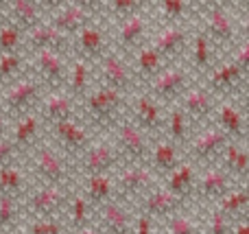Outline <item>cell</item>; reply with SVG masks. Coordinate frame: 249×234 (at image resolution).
Here are the masks:
<instances>
[{
  "instance_id": "obj_1",
  "label": "cell",
  "mask_w": 249,
  "mask_h": 234,
  "mask_svg": "<svg viewBox=\"0 0 249 234\" xmlns=\"http://www.w3.org/2000/svg\"><path fill=\"white\" fill-rule=\"evenodd\" d=\"M33 169L44 180V184L66 186L70 180L66 160L57 156V151H53L51 147H37V144H33Z\"/></svg>"
},
{
  "instance_id": "obj_2",
  "label": "cell",
  "mask_w": 249,
  "mask_h": 234,
  "mask_svg": "<svg viewBox=\"0 0 249 234\" xmlns=\"http://www.w3.org/2000/svg\"><path fill=\"white\" fill-rule=\"evenodd\" d=\"M123 108V92L109 86L99 88L96 92L86 96V112L96 123H112Z\"/></svg>"
},
{
  "instance_id": "obj_3",
  "label": "cell",
  "mask_w": 249,
  "mask_h": 234,
  "mask_svg": "<svg viewBox=\"0 0 249 234\" xmlns=\"http://www.w3.org/2000/svg\"><path fill=\"white\" fill-rule=\"evenodd\" d=\"M39 96V83L37 81H18L13 83L11 88L7 90V94H4L2 99V114L7 112L9 116H22V114H26L31 108H33V103L37 101Z\"/></svg>"
},
{
  "instance_id": "obj_4",
  "label": "cell",
  "mask_w": 249,
  "mask_h": 234,
  "mask_svg": "<svg viewBox=\"0 0 249 234\" xmlns=\"http://www.w3.org/2000/svg\"><path fill=\"white\" fill-rule=\"evenodd\" d=\"M53 125V138L59 143V147L68 153H83L90 147V134L81 123L66 118V121L51 123Z\"/></svg>"
},
{
  "instance_id": "obj_5",
  "label": "cell",
  "mask_w": 249,
  "mask_h": 234,
  "mask_svg": "<svg viewBox=\"0 0 249 234\" xmlns=\"http://www.w3.org/2000/svg\"><path fill=\"white\" fill-rule=\"evenodd\" d=\"M206 35L212 37L219 44H232L236 37V26L234 20L219 2H208L206 4Z\"/></svg>"
},
{
  "instance_id": "obj_6",
  "label": "cell",
  "mask_w": 249,
  "mask_h": 234,
  "mask_svg": "<svg viewBox=\"0 0 249 234\" xmlns=\"http://www.w3.org/2000/svg\"><path fill=\"white\" fill-rule=\"evenodd\" d=\"M188 88V72L184 68H168L160 70L153 77V94L160 101H173L177 96L184 94V90Z\"/></svg>"
},
{
  "instance_id": "obj_7",
  "label": "cell",
  "mask_w": 249,
  "mask_h": 234,
  "mask_svg": "<svg viewBox=\"0 0 249 234\" xmlns=\"http://www.w3.org/2000/svg\"><path fill=\"white\" fill-rule=\"evenodd\" d=\"M66 206V193L64 186H53V184H46L44 188L33 193L31 197V213L35 217H55L61 208Z\"/></svg>"
},
{
  "instance_id": "obj_8",
  "label": "cell",
  "mask_w": 249,
  "mask_h": 234,
  "mask_svg": "<svg viewBox=\"0 0 249 234\" xmlns=\"http://www.w3.org/2000/svg\"><path fill=\"white\" fill-rule=\"evenodd\" d=\"M118 151H121V156H127L131 162L144 160L149 144H146V138L140 127L133 123H123L118 127Z\"/></svg>"
},
{
  "instance_id": "obj_9",
  "label": "cell",
  "mask_w": 249,
  "mask_h": 234,
  "mask_svg": "<svg viewBox=\"0 0 249 234\" xmlns=\"http://www.w3.org/2000/svg\"><path fill=\"white\" fill-rule=\"evenodd\" d=\"M101 74H103L105 86L121 92H127L133 83V70L118 55H105L101 59Z\"/></svg>"
},
{
  "instance_id": "obj_10",
  "label": "cell",
  "mask_w": 249,
  "mask_h": 234,
  "mask_svg": "<svg viewBox=\"0 0 249 234\" xmlns=\"http://www.w3.org/2000/svg\"><path fill=\"white\" fill-rule=\"evenodd\" d=\"M118 160H121V151L116 147H109V144L101 143V144H94V147H88L83 151V171L88 175L107 173Z\"/></svg>"
},
{
  "instance_id": "obj_11",
  "label": "cell",
  "mask_w": 249,
  "mask_h": 234,
  "mask_svg": "<svg viewBox=\"0 0 249 234\" xmlns=\"http://www.w3.org/2000/svg\"><path fill=\"white\" fill-rule=\"evenodd\" d=\"M35 66H37L39 74L46 83L51 86H59L66 81L68 70H66L64 59L59 57L57 51H48V48H35Z\"/></svg>"
},
{
  "instance_id": "obj_12",
  "label": "cell",
  "mask_w": 249,
  "mask_h": 234,
  "mask_svg": "<svg viewBox=\"0 0 249 234\" xmlns=\"http://www.w3.org/2000/svg\"><path fill=\"white\" fill-rule=\"evenodd\" d=\"M243 81H245V72L234 61H228L210 72L208 88H210V92H234L241 90Z\"/></svg>"
},
{
  "instance_id": "obj_13",
  "label": "cell",
  "mask_w": 249,
  "mask_h": 234,
  "mask_svg": "<svg viewBox=\"0 0 249 234\" xmlns=\"http://www.w3.org/2000/svg\"><path fill=\"white\" fill-rule=\"evenodd\" d=\"M228 134L223 129H210L206 134H201L199 138H195L193 143V158L197 162H210L214 160V156H219V151L225 147Z\"/></svg>"
},
{
  "instance_id": "obj_14",
  "label": "cell",
  "mask_w": 249,
  "mask_h": 234,
  "mask_svg": "<svg viewBox=\"0 0 249 234\" xmlns=\"http://www.w3.org/2000/svg\"><path fill=\"white\" fill-rule=\"evenodd\" d=\"M184 108L195 121H203V118H208L212 114V109H214L212 92L201 86L184 90Z\"/></svg>"
},
{
  "instance_id": "obj_15",
  "label": "cell",
  "mask_w": 249,
  "mask_h": 234,
  "mask_svg": "<svg viewBox=\"0 0 249 234\" xmlns=\"http://www.w3.org/2000/svg\"><path fill=\"white\" fill-rule=\"evenodd\" d=\"M151 184H153V173L146 166H140L138 162L133 166H127L118 175V186L123 193H129V195H142L151 188Z\"/></svg>"
},
{
  "instance_id": "obj_16",
  "label": "cell",
  "mask_w": 249,
  "mask_h": 234,
  "mask_svg": "<svg viewBox=\"0 0 249 234\" xmlns=\"http://www.w3.org/2000/svg\"><path fill=\"white\" fill-rule=\"evenodd\" d=\"M136 121L138 127L149 134H158L162 129V109H160V103L155 99H149V96H140L136 101Z\"/></svg>"
},
{
  "instance_id": "obj_17",
  "label": "cell",
  "mask_w": 249,
  "mask_h": 234,
  "mask_svg": "<svg viewBox=\"0 0 249 234\" xmlns=\"http://www.w3.org/2000/svg\"><path fill=\"white\" fill-rule=\"evenodd\" d=\"M184 204V197L175 195L173 191H155L151 193L144 199V210L149 217H166V215H173L177 208H181Z\"/></svg>"
},
{
  "instance_id": "obj_18",
  "label": "cell",
  "mask_w": 249,
  "mask_h": 234,
  "mask_svg": "<svg viewBox=\"0 0 249 234\" xmlns=\"http://www.w3.org/2000/svg\"><path fill=\"white\" fill-rule=\"evenodd\" d=\"M186 39H188V35H186V31L181 29V26H166L164 31L158 33L153 46L158 48V53L164 57V59H166V57L173 59V57H177L181 51H184Z\"/></svg>"
},
{
  "instance_id": "obj_19",
  "label": "cell",
  "mask_w": 249,
  "mask_h": 234,
  "mask_svg": "<svg viewBox=\"0 0 249 234\" xmlns=\"http://www.w3.org/2000/svg\"><path fill=\"white\" fill-rule=\"evenodd\" d=\"M101 228L112 234H127L129 228H131L129 213L121 204H112L109 199L103 201V208H101Z\"/></svg>"
},
{
  "instance_id": "obj_20",
  "label": "cell",
  "mask_w": 249,
  "mask_h": 234,
  "mask_svg": "<svg viewBox=\"0 0 249 234\" xmlns=\"http://www.w3.org/2000/svg\"><path fill=\"white\" fill-rule=\"evenodd\" d=\"M29 39L33 48H48V51L61 53L66 48V33H61L59 29H55L53 24H37L29 31Z\"/></svg>"
},
{
  "instance_id": "obj_21",
  "label": "cell",
  "mask_w": 249,
  "mask_h": 234,
  "mask_svg": "<svg viewBox=\"0 0 249 234\" xmlns=\"http://www.w3.org/2000/svg\"><path fill=\"white\" fill-rule=\"evenodd\" d=\"M230 191V173L225 169H210L203 173L199 182V195L203 199H219Z\"/></svg>"
},
{
  "instance_id": "obj_22",
  "label": "cell",
  "mask_w": 249,
  "mask_h": 234,
  "mask_svg": "<svg viewBox=\"0 0 249 234\" xmlns=\"http://www.w3.org/2000/svg\"><path fill=\"white\" fill-rule=\"evenodd\" d=\"M90 16L92 13H88L83 7H79V4H70V7H66L64 11H59L55 18H53V26L59 29L61 33H66V35L77 33L83 24L90 22Z\"/></svg>"
},
{
  "instance_id": "obj_23",
  "label": "cell",
  "mask_w": 249,
  "mask_h": 234,
  "mask_svg": "<svg viewBox=\"0 0 249 234\" xmlns=\"http://www.w3.org/2000/svg\"><path fill=\"white\" fill-rule=\"evenodd\" d=\"M11 2V18L13 24L20 31H31L39 24V7L35 0H9Z\"/></svg>"
},
{
  "instance_id": "obj_24",
  "label": "cell",
  "mask_w": 249,
  "mask_h": 234,
  "mask_svg": "<svg viewBox=\"0 0 249 234\" xmlns=\"http://www.w3.org/2000/svg\"><path fill=\"white\" fill-rule=\"evenodd\" d=\"M114 191V182L107 173H92L88 175V182H86V199L90 204H103L112 197Z\"/></svg>"
},
{
  "instance_id": "obj_25",
  "label": "cell",
  "mask_w": 249,
  "mask_h": 234,
  "mask_svg": "<svg viewBox=\"0 0 249 234\" xmlns=\"http://www.w3.org/2000/svg\"><path fill=\"white\" fill-rule=\"evenodd\" d=\"M105 48V39H103V33H101L96 26H88L83 24L79 29V51H81V57L83 59H92V57H101Z\"/></svg>"
},
{
  "instance_id": "obj_26",
  "label": "cell",
  "mask_w": 249,
  "mask_h": 234,
  "mask_svg": "<svg viewBox=\"0 0 249 234\" xmlns=\"http://www.w3.org/2000/svg\"><path fill=\"white\" fill-rule=\"evenodd\" d=\"M37 134H39V118L33 116V114H29V116L22 114L11 140L16 143L18 149H31L35 144V140H37Z\"/></svg>"
},
{
  "instance_id": "obj_27",
  "label": "cell",
  "mask_w": 249,
  "mask_h": 234,
  "mask_svg": "<svg viewBox=\"0 0 249 234\" xmlns=\"http://www.w3.org/2000/svg\"><path fill=\"white\" fill-rule=\"evenodd\" d=\"M72 114H74V103L70 94H51L44 101V116L51 123L72 118Z\"/></svg>"
},
{
  "instance_id": "obj_28",
  "label": "cell",
  "mask_w": 249,
  "mask_h": 234,
  "mask_svg": "<svg viewBox=\"0 0 249 234\" xmlns=\"http://www.w3.org/2000/svg\"><path fill=\"white\" fill-rule=\"evenodd\" d=\"M146 33V20L140 13H131L129 20L123 22L121 31H118V42H121L123 48H131L144 37Z\"/></svg>"
},
{
  "instance_id": "obj_29",
  "label": "cell",
  "mask_w": 249,
  "mask_h": 234,
  "mask_svg": "<svg viewBox=\"0 0 249 234\" xmlns=\"http://www.w3.org/2000/svg\"><path fill=\"white\" fill-rule=\"evenodd\" d=\"M168 191H173L175 195L186 197L195 191V166L190 162L181 166H175L171 171V178H168Z\"/></svg>"
},
{
  "instance_id": "obj_30",
  "label": "cell",
  "mask_w": 249,
  "mask_h": 234,
  "mask_svg": "<svg viewBox=\"0 0 249 234\" xmlns=\"http://www.w3.org/2000/svg\"><path fill=\"white\" fill-rule=\"evenodd\" d=\"M164 66V57L158 53L155 46H144L138 51V57H136V74L144 79H153L155 74L162 70Z\"/></svg>"
},
{
  "instance_id": "obj_31",
  "label": "cell",
  "mask_w": 249,
  "mask_h": 234,
  "mask_svg": "<svg viewBox=\"0 0 249 234\" xmlns=\"http://www.w3.org/2000/svg\"><path fill=\"white\" fill-rule=\"evenodd\" d=\"M219 123L221 129L228 136H234V138H243L245 134V121H243V114L236 105L232 103H223L219 109Z\"/></svg>"
},
{
  "instance_id": "obj_32",
  "label": "cell",
  "mask_w": 249,
  "mask_h": 234,
  "mask_svg": "<svg viewBox=\"0 0 249 234\" xmlns=\"http://www.w3.org/2000/svg\"><path fill=\"white\" fill-rule=\"evenodd\" d=\"M225 171L241 180H245L249 173V156L245 149H241L236 143L225 147Z\"/></svg>"
},
{
  "instance_id": "obj_33",
  "label": "cell",
  "mask_w": 249,
  "mask_h": 234,
  "mask_svg": "<svg viewBox=\"0 0 249 234\" xmlns=\"http://www.w3.org/2000/svg\"><path fill=\"white\" fill-rule=\"evenodd\" d=\"M221 204V213H225L228 217H245V208L249 204V195L245 188H238V191H228L219 197Z\"/></svg>"
},
{
  "instance_id": "obj_34",
  "label": "cell",
  "mask_w": 249,
  "mask_h": 234,
  "mask_svg": "<svg viewBox=\"0 0 249 234\" xmlns=\"http://www.w3.org/2000/svg\"><path fill=\"white\" fill-rule=\"evenodd\" d=\"M68 90L72 96H86L88 86H90V64L88 59H77L70 70V77H68Z\"/></svg>"
},
{
  "instance_id": "obj_35",
  "label": "cell",
  "mask_w": 249,
  "mask_h": 234,
  "mask_svg": "<svg viewBox=\"0 0 249 234\" xmlns=\"http://www.w3.org/2000/svg\"><path fill=\"white\" fill-rule=\"evenodd\" d=\"M190 61L197 70H210L212 66V44L210 37L206 33H197L193 42V55H190Z\"/></svg>"
},
{
  "instance_id": "obj_36",
  "label": "cell",
  "mask_w": 249,
  "mask_h": 234,
  "mask_svg": "<svg viewBox=\"0 0 249 234\" xmlns=\"http://www.w3.org/2000/svg\"><path fill=\"white\" fill-rule=\"evenodd\" d=\"M22 191H24V173L9 164L0 166V193L18 197Z\"/></svg>"
},
{
  "instance_id": "obj_37",
  "label": "cell",
  "mask_w": 249,
  "mask_h": 234,
  "mask_svg": "<svg viewBox=\"0 0 249 234\" xmlns=\"http://www.w3.org/2000/svg\"><path fill=\"white\" fill-rule=\"evenodd\" d=\"M179 158H177V144L175 143H160L153 151V164L162 173H171L177 166Z\"/></svg>"
},
{
  "instance_id": "obj_38",
  "label": "cell",
  "mask_w": 249,
  "mask_h": 234,
  "mask_svg": "<svg viewBox=\"0 0 249 234\" xmlns=\"http://www.w3.org/2000/svg\"><path fill=\"white\" fill-rule=\"evenodd\" d=\"M68 210H70V226H72V230H83V228H88V221H90V201L86 199L83 193L72 197Z\"/></svg>"
},
{
  "instance_id": "obj_39",
  "label": "cell",
  "mask_w": 249,
  "mask_h": 234,
  "mask_svg": "<svg viewBox=\"0 0 249 234\" xmlns=\"http://www.w3.org/2000/svg\"><path fill=\"white\" fill-rule=\"evenodd\" d=\"M20 66H22L20 51L2 53V55H0V83H4V81L16 77V74L20 72Z\"/></svg>"
},
{
  "instance_id": "obj_40",
  "label": "cell",
  "mask_w": 249,
  "mask_h": 234,
  "mask_svg": "<svg viewBox=\"0 0 249 234\" xmlns=\"http://www.w3.org/2000/svg\"><path fill=\"white\" fill-rule=\"evenodd\" d=\"M168 131H171V138L175 144L184 143L186 134H188V123H186V116L181 109H173L171 116H168Z\"/></svg>"
},
{
  "instance_id": "obj_41",
  "label": "cell",
  "mask_w": 249,
  "mask_h": 234,
  "mask_svg": "<svg viewBox=\"0 0 249 234\" xmlns=\"http://www.w3.org/2000/svg\"><path fill=\"white\" fill-rule=\"evenodd\" d=\"M20 44H22V31L16 24H7L0 29V51L2 53L20 51Z\"/></svg>"
},
{
  "instance_id": "obj_42",
  "label": "cell",
  "mask_w": 249,
  "mask_h": 234,
  "mask_svg": "<svg viewBox=\"0 0 249 234\" xmlns=\"http://www.w3.org/2000/svg\"><path fill=\"white\" fill-rule=\"evenodd\" d=\"M16 219V197L0 193V228H9Z\"/></svg>"
},
{
  "instance_id": "obj_43",
  "label": "cell",
  "mask_w": 249,
  "mask_h": 234,
  "mask_svg": "<svg viewBox=\"0 0 249 234\" xmlns=\"http://www.w3.org/2000/svg\"><path fill=\"white\" fill-rule=\"evenodd\" d=\"M168 232L173 234H188V232H197L199 230V223L195 219L186 217V215H175V217L168 221Z\"/></svg>"
},
{
  "instance_id": "obj_44",
  "label": "cell",
  "mask_w": 249,
  "mask_h": 234,
  "mask_svg": "<svg viewBox=\"0 0 249 234\" xmlns=\"http://www.w3.org/2000/svg\"><path fill=\"white\" fill-rule=\"evenodd\" d=\"M232 223H234L232 217H228L225 213L216 210V213H212L210 217H208V230L214 234H225V232H232Z\"/></svg>"
},
{
  "instance_id": "obj_45",
  "label": "cell",
  "mask_w": 249,
  "mask_h": 234,
  "mask_svg": "<svg viewBox=\"0 0 249 234\" xmlns=\"http://www.w3.org/2000/svg\"><path fill=\"white\" fill-rule=\"evenodd\" d=\"M29 232H33V234H59V232H64V226L53 217H39L37 221L29 226Z\"/></svg>"
},
{
  "instance_id": "obj_46",
  "label": "cell",
  "mask_w": 249,
  "mask_h": 234,
  "mask_svg": "<svg viewBox=\"0 0 249 234\" xmlns=\"http://www.w3.org/2000/svg\"><path fill=\"white\" fill-rule=\"evenodd\" d=\"M160 4H162L164 16L168 20H179L188 9V0H160Z\"/></svg>"
},
{
  "instance_id": "obj_47",
  "label": "cell",
  "mask_w": 249,
  "mask_h": 234,
  "mask_svg": "<svg viewBox=\"0 0 249 234\" xmlns=\"http://www.w3.org/2000/svg\"><path fill=\"white\" fill-rule=\"evenodd\" d=\"M146 0H112V9L118 16H131L138 9L144 7Z\"/></svg>"
},
{
  "instance_id": "obj_48",
  "label": "cell",
  "mask_w": 249,
  "mask_h": 234,
  "mask_svg": "<svg viewBox=\"0 0 249 234\" xmlns=\"http://www.w3.org/2000/svg\"><path fill=\"white\" fill-rule=\"evenodd\" d=\"M16 151H18L16 143H13L11 138H4V136H0V166L9 164Z\"/></svg>"
},
{
  "instance_id": "obj_49",
  "label": "cell",
  "mask_w": 249,
  "mask_h": 234,
  "mask_svg": "<svg viewBox=\"0 0 249 234\" xmlns=\"http://www.w3.org/2000/svg\"><path fill=\"white\" fill-rule=\"evenodd\" d=\"M232 61L243 70V72H247V68H249V44H247V42H243L241 46L236 48V53H234V59H232Z\"/></svg>"
},
{
  "instance_id": "obj_50",
  "label": "cell",
  "mask_w": 249,
  "mask_h": 234,
  "mask_svg": "<svg viewBox=\"0 0 249 234\" xmlns=\"http://www.w3.org/2000/svg\"><path fill=\"white\" fill-rule=\"evenodd\" d=\"M77 4L86 9L88 13H96V11H101V9H103L105 0H77Z\"/></svg>"
},
{
  "instance_id": "obj_51",
  "label": "cell",
  "mask_w": 249,
  "mask_h": 234,
  "mask_svg": "<svg viewBox=\"0 0 249 234\" xmlns=\"http://www.w3.org/2000/svg\"><path fill=\"white\" fill-rule=\"evenodd\" d=\"M136 232L138 234H149L151 232V217L149 215H142L136 221Z\"/></svg>"
},
{
  "instance_id": "obj_52",
  "label": "cell",
  "mask_w": 249,
  "mask_h": 234,
  "mask_svg": "<svg viewBox=\"0 0 249 234\" xmlns=\"http://www.w3.org/2000/svg\"><path fill=\"white\" fill-rule=\"evenodd\" d=\"M37 7H44V9H55V7H61L66 0H35Z\"/></svg>"
},
{
  "instance_id": "obj_53",
  "label": "cell",
  "mask_w": 249,
  "mask_h": 234,
  "mask_svg": "<svg viewBox=\"0 0 249 234\" xmlns=\"http://www.w3.org/2000/svg\"><path fill=\"white\" fill-rule=\"evenodd\" d=\"M4 129H7V121H4V114H0V136H2Z\"/></svg>"
},
{
  "instance_id": "obj_54",
  "label": "cell",
  "mask_w": 249,
  "mask_h": 234,
  "mask_svg": "<svg viewBox=\"0 0 249 234\" xmlns=\"http://www.w3.org/2000/svg\"><path fill=\"white\" fill-rule=\"evenodd\" d=\"M206 2H223V0H206Z\"/></svg>"
}]
</instances>
